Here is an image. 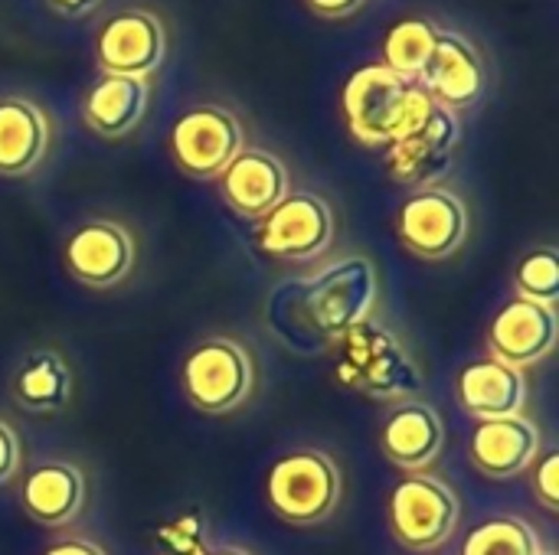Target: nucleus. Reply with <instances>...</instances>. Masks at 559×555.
I'll use <instances>...</instances> for the list:
<instances>
[{"label": "nucleus", "mask_w": 559, "mask_h": 555, "mask_svg": "<svg viewBox=\"0 0 559 555\" xmlns=\"http://www.w3.org/2000/svg\"><path fill=\"white\" fill-rule=\"evenodd\" d=\"M380 298V278L370 258L344 255L301 281H288L269 298V317H295L278 337L288 350L321 353L350 327L370 321Z\"/></svg>", "instance_id": "1"}, {"label": "nucleus", "mask_w": 559, "mask_h": 555, "mask_svg": "<svg viewBox=\"0 0 559 555\" xmlns=\"http://www.w3.org/2000/svg\"><path fill=\"white\" fill-rule=\"evenodd\" d=\"M337 343V379L350 393L377 402H409L426 389L423 370L406 350V343L380 321H364L350 327Z\"/></svg>", "instance_id": "2"}, {"label": "nucleus", "mask_w": 559, "mask_h": 555, "mask_svg": "<svg viewBox=\"0 0 559 555\" xmlns=\"http://www.w3.org/2000/svg\"><path fill=\"white\" fill-rule=\"evenodd\" d=\"M269 507L288 527H321L334 517L344 478L337 461L318 448H298L269 471Z\"/></svg>", "instance_id": "3"}, {"label": "nucleus", "mask_w": 559, "mask_h": 555, "mask_svg": "<svg viewBox=\"0 0 559 555\" xmlns=\"http://www.w3.org/2000/svg\"><path fill=\"white\" fill-rule=\"evenodd\" d=\"M462 500L436 474H406L386 500L390 536L406 553H439L459 530Z\"/></svg>", "instance_id": "4"}, {"label": "nucleus", "mask_w": 559, "mask_h": 555, "mask_svg": "<svg viewBox=\"0 0 559 555\" xmlns=\"http://www.w3.org/2000/svg\"><path fill=\"white\" fill-rule=\"evenodd\" d=\"M183 393L206 415H229L252 396V353L233 337H206L183 360Z\"/></svg>", "instance_id": "5"}, {"label": "nucleus", "mask_w": 559, "mask_h": 555, "mask_svg": "<svg viewBox=\"0 0 559 555\" xmlns=\"http://www.w3.org/2000/svg\"><path fill=\"white\" fill-rule=\"evenodd\" d=\"M255 242L269 258L288 265L314 262L334 242V209L311 190H288V196L259 219Z\"/></svg>", "instance_id": "6"}, {"label": "nucleus", "mask_w": 559, "mask_h": 555, "mask_svg": "<svg viewBox=\"0 0 559 555\" xmlns=\"http://www.w3.org/2000/svg\"><path fill=\"white\" fill-rule=\"evenodd\" d=\"M174 164L193 180H216L226 164L246 147L242 121L223 105L187 108L167 137Z\"/></svg>", "instance_id": "7"}, {"label": "nucleus", "mask_w": 559, "mask_h": 555, "mask_svg": "<svg viewBox=\"0 0 559 555\" xmlns=\"http://www.w3.org/2000/svg\"><path fill=\"white\" fill-rule=\"evenodd\" d=\"M468 226L472 219L465 200L445 186L413 190L396 213L400 242L426 262L452 258L465 245Z\"/></svg>", "instance_id": "8"}, {"label": "nucleus", "mask_w": 559, "mask_h": 555, "mask_svg": "<svg viewBox=\"0 0 559 555\" xmlns=\"http://www.w3.org/2000/svg\"><path fill=\"white\" fill-rule=\"evenodd\" d=\"M406 88H409V82H403L380 62L360 65L344 82L341 108H344L350 134L364 147H390L393 134H396L400 111H403Z\"/></svg>", "instance_id": "9"}, {"label": "nucleus", "mask_w": 559, "mask_h": 555, "mask_svg": "<svg viewBox=\"0 0 559 555\" xmlns=\"http://www.w3.org/2000/svg\"><path fill=\"white\" fill-rule=\"evenodd\" d=\"M459 141H462L459 111L436 101L423 128H416L413 134L386 147V170L403 186H413V190L436 186L452 170Z\"/></svg>", "instance_id": "10"}, {"label": "nucleus", "mask_w": 559, "mask_h": 555, "mask_svg": "<svg viewBox=\"0 0 559 555\" xmlns=\"http://www.w3.org/2000/svg\"><path fill=\"white\" fill-rule=\"evenodd\" d=\"M167 56V33L157 13L131 7L102 23L95 36V62L105 75L147 79Z\"/></svg>", "instance_id": "11"}, {"label": "nucleus", "mask_w": 559, "mask_h": 555, "mask_svg": "<svg viewBox=\"0 0 559 555\" xmlns=\"http://www.w3.org/2000/svg\"><path fill=\"white\" fill-rule=\"evenodd\" d=\"M62 262L79 285L92 291H108L131 275L134 239L115 219H88L66 239Z\"/></svg>", "instance_id": "12"}, {"label": "nucleus", "mask_w": 559, "mask_h": 555, "mask_svg": "<svg viewBox=\"0 0 559 555\" xmlns=\"http://www.w3.org/2000/svg\"><path fill=\"white\" fill-rule=\"evenodd\" d=\"M557 307L537 304L527 298H511L488 324L491 360H501L521 373L547 360L557 347Z\"/></svg>", "instance_id": "13"}, {"label": "nucleus", "mask_w": 559, "mask_h": 555, "mask_svg": "<svg viewBox=\"0 0 559 555\" xmlns=\"http://www.w3.org/2000/svg\"><path fill=\"white\" fill-rule=\"evenodd\" d=\"M416 85H423L439 105L452 111L472 108L475 101H481L485 85H488L485 59L468 36L455 29H439L436 49Z\"/></svg>", "instance_id": "14"}, {"label": "nucleus", "mask_w": 559, "mask_h": 555, "mask_svg": "<svg viewBox=\"0 0 559 555\" xmlns=\"http://www.w3.org/2000/svg\"><path fill=\"white\" fill-rule=\"evenodd\" d=\"M216 180L223 200L242 219H262L292 190L288 167L262 147H242Z\"/></svg>", "instance_id": "15"}, {"label": "nucleus", "mask_w": 559, "mask_h": 555, "mask_svg": "<svg viewBox=\"0 0 559 555\" xmlns=\"http://www.w3.org/2000/svg\"><path fill=\"white\" fill-rule=\"evenodd\" d=\"M445 445V425L436 406L423 399L400 402L380 425V451L390 464L409 474L429 471Z\"/></svg>", "instance_id": "16"}, {"label": "nucleus", "mask_w": 559, "mask_h": 555, "mask_svg": "<svg viewBox=\"0 0 559 555\" xmlns=\"http://www.w3.org/2000/svg\"><path fill=\"white\" fill-rule=\"evenodd\" d=\"M472 464L491 481H511L540 458V429L527 415L478 422L468 442Z\"/></svg>", "instance_id": "17"}, {"label": "nucleus", "mask_w": 559, "mask_h": 555, "mask_svg": "<svg viewBox=\"0 0 559 555\" xmlns=\"http://www.w3.org/2000/svg\"><path fill=\"white\" fill-rule=\"evenodd\" d=\"M455 396H459V406L478 422L524 415L527 376L521 370L501 363V360H491V357L475 360L459 373Z\"/></svg>", "instance_id": "18"}, {"label": "nucleus", "mask_w": 559, "mask_h": 555, "mask_svg": "<svg viewBox=\"0 0 559 555\" xmlns=\"http://www.w3.org/2000/svg\"><path fill=\"white\" fill-rule=\"evenodd\" d=\"M20 504L36 527H69L85 507V474L72 461H43L23 478Z\"/></svg>", "instance_id": "19"}, {"label": "nucleus", "mask_w": 559, "mask_h": 555, "mask_svg": "<svg viewBox=\"0 0 559 555\" xmlns=\"http://www.w3.org/2000/svg\"><path fill=\"white\" fill-rule=\"evenodd\" d=\"M147 101H151L147 79L102 72L82 98V118L102 137H124L144 121Z\"/></svg>", "instance_id": "20"}, {"label": "nucleus", "mask_w": 559, "mask_h": 555, "mask_svg": "<svg viewBox=\"0 0 559 555\" xmlns=\"http://www.w3.org/2000/svg\"><path fill=\"white\" fill-rule=\"evenodd\" d=\"M49 147V121L29 98H0V177L33 173Z\"/></svg>", "instance_id": "21"}, {"label": "nucleus", "mask_w": 559, "mask_h": 555, "mask_svg": "<svg viewBox=\"0 0 559 555\" xmlns=\"http://www.w3.org/2000/svg\"><path fill=\"white\" fill-rule=\"evenodd\" d=\"M10 393L16 406L33 415L59 412L69 406V396H72V370L62 353L49 347H36L16 363L10 376Z\"/></svg>", "instance_id": "22"}, {"label": "nucleus", "mask_w": 559, "mask_h": 555, "mask_svg": "<svg viewBox=\"0 0 559 555\" xmlns=\"http://www.w3.org/2000/svg\"><path fill=\"white\" fill-rule=\"evenodd\" d=\"M439 39V26L426 16H403L396 20L380 46V65H386L403 82H419L432 49Z\"/></svg>", "instance_id": "23"}, {"label": "nucleus", "mask_w": 559, "mask_h": 555, "mask_svg": "<svg viewBox=\"0 0 559 555\" xmlns=\"http://www.w3.org/2000/svg\"><path fill=\"white\" fill-rule=\"evenodd\" d=\"M540 536L537 530L521 517H491L478 523L465 543L462 555H537Z\"/></svg>", "instance_id": "24"}, {"label": "nucleus", "mask_w": 559, "mask_h": 555, "mask_svg": "<svg viewBox=\"0 0 559 555\" xmlns=\"http://www.w3.org/2000/svg\"><path fill=\"white\" fill-rule=\"evenodd\" d=\"M514 291L518 298L557 307L559 298V252L554 245L531 249L514 268Z\"/></svg>", "instance_id": "25"}, {"label": "nucleus", "mask_w": 559, "mask_h": 555, "mask_svg": "<svg viewBox=\"0 0 559 555\" xmlns=\"http://www.w3.org/2000/svg\"><path fill=\"white\" fill-rule=\"evenodd\" d=\"M160 543L170 550V555H206V523L200 514H183L180 520L160 527Z\"/></svg>", "instance_id": "26"}, {"label": "nucleus", "mask_w": 559, "mask_h": 555, "mask_svg": "<svg viewBox=\"0 0 559 555\" xmlns=\"http://www.w3.org/2000/svg\"><path fill=\"white\" fill-rule=\"evenodd\" d=\"M534 494L547 510H559V451H544L534 464Z\"/></svg>", "instance_id": "27"}, {"label": "nucleus", "mask_w": 559, "mask_h": 555, "mask_svg": "<svg viewBox=\"0 0 559 555\" xmlns=\"http://www.w3.org/2000/svg\"><path fill=\"white\" fill-rule=\"evenodd\" d=\"M20 458H23V451H20V435L13 432L10 422L0 419V487L10 484V481L20 474Z\"/></svg>", "instance_id": "28"}, {"label": "nucleus", "mask_w": 559, "mask_h": 555, "mask_svg": "<svg viewBox=\"0 0 559 555\" xmlns=\"http://www.w3.org/2000/svg\"><path fill=\"white\" fill-rule=\"evenodd\" d=\"M305 3L324 20H344V16H354L364 7V0H305Z\"/></svg>", "instance_id": "29"}, {"label": "nucleus", "mask_w": 559, "mask_h": 555, "mask_svg": "<svg viewBox=\"0 0 559 555\" xmlns=\"http://www.w3.org/2000/svg\"><path fill=\"white\" fill-rule=\"evenodd\" d=\"M59 16H66V20H82V16H92L98 7H102V0H46Z\"/></svg>", "instance_id": "30"}, {"label": "nucleus", "mask_w": 559, "mask_h": 555, "mask_svg": "<svg viewBox=\"0 0 559 555\" xmlns=\"http://www.w3.org/2000/svg\"><path fill=\"white\" fill-rule=\"evenodd\" d=\"M43 555H105V550L98 546V543H92V540H59V543H52L49 550Z\"/></svg>", "instance_id": "31"}, {"label": "nucleus", "mask_w": 559, "mask_h": 555, "mask_svg": "<svg viewBox=\"0 0 559 555\" xmlns=\"http://www.w3.org/2000/svg\"><path fill=\"white\" fill-rule=\"evenodd\" d=\"M206 555H252L242 546H216V550H206Z\"/></svg>", "instance_id": "32"}, {"label": "nucleus", "mask_w": 559, "mask_h": 555, "mask_svg": "<svg viewBox=\"0 0 559 555\" xmlns=\"http://www.w3.org/2000/svg\"><path fill=\"white\" fill-rule=\"evenodd\" d=\"M537 555H554V553H544V550H540V553H537Z\"/></svg>", "instance_id": "33"}]
</instances>
